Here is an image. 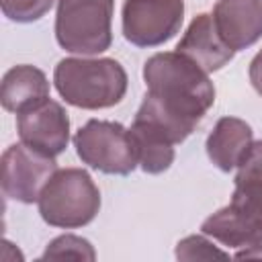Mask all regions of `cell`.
Wrapping results in <instances>:
<instances>
[{
  "instance_id": "1",
  "label": "cell",
  "mask_w": 262,
  "mask_h": 262,
  "mask_svg": "<svg viewBox=\"0 0 262 262\" xmlns=\"http://www.w3.org/2000/svg\"><path fill=\"white\" fill-rule=\"evenodd\" d=\"M143 80L145 96L192 129L215 102V86L209 74L178 51L151 55L143 66Z\"/></svg>"
},
{
  "instance_id": "2",
  "label": "cell",
  "mask_w": 262,
  "mask_h": 262,
  "mask_svg": "<svg viewBox=\"0 0 262 262\" xmlns=\"http://www.w3.org/2000/svg\"><path fill=\"white\" fill-rule=\"evenodd\" d=\"M59 96L78 108H108L127 92V74L111 57H66L55 66Z\"/></svg>"
},
{
  "instance_id": "3",
  "label": "cell",
  "mask_w": 262,
  "mask_h": 262,
  "mask_svg": "<svg viewBox=\"0 0 262 262\" xmlns=\"http://www.w3.org/2000/svg\"><path fill=\"white\" fill-rule=\"evenodd\" d=\"M39 213L45 223L61 229L88 225L100 209V192L82 168L57 170L39 196Z\"/></svg>"
},
{
  "instance_id": "4",
  "label": "cell",
  "mask_w": 262,
  "mask_h": 262,
  "mask_svg": "<svg viewBox=\"0 0 262 262\" xmlns=\"http://www.w3.org/2000/svg\"><path fill=\"white\" fill-rule=\"evenodd\" d=\"M115 0H57L55 39L72 53L96 55L111 47Z\"/></svg>"
},
{
  "instance_id": "5",
  "label": "cell",
  "mask_w": 262,
  "mask_h": 262,
  "mask_svg": "<svg viewBox=\"0 0 262 262\" xmlns=\"http://www.w3.org/2000/svg\"><path fill=\"white\" fill-rule=\"evenodd\" d=\"M74 147L84 164L104 174L125 176L139 166L131 131L121 123L90 119L76 131Z\"/></svg>"
},
{
  "instance_id": "6",
  "label": "cell",
  "mask_w": 262,
  "mask_h": 262,
  "mask_svg": "<svg viewBox=\"0 0 262 262\" xmlns=\"http://www.w3.org/2000/svg\"><path fill=\"white\" fill-rule=\"evenodd\" d=\"M201 229L229 248L262 242V184H235L231 201L207 217Z\"/></svg>"
},
{
  "instance_id": "7",
  "label": "cell",
  "mask_w": 262,
  "mask_h": 262,
  "mask_svg": "<svg viewBox=\"0 0 262 262\" xmlns=\"http://www.w3.org/2000/svg\"><path fill=\"white\" fill-rule=\"evenodd\" d=\"M57 172L53 156L14 143L6 147L0 162V186L8 199L18 203H37L49 178Z\"/></svg>"
},
{
  "instance_id": "8",
  "label": "cell",
  "mask_w": 262,
  "mask_h": 262,
  "mask_svg": "<svg viewBox=\"0 0 262 262\" xmlns=\"http://www.w3.org/2000/svg\"><path fill=\"white\" fill-rule=\"evenodd\" d=\"M184 18V0H125L123 35L137 47H156L172 39Z\"/></svg>"
},
{
  "instance_id": "9",
  "label": "cell",
  "mask_w": 262,
  "mask_h": 262,
  "mask_svg": "<svg viewBox=\"0 0 262 262\" xmlns=\"http://www.w3.org/2000/svg\"><path fill=\"white\" fill-rule=\"evenodd\" d=\"M16 129L23 143L47 156H59L70 141V119L63 106L51 98L16 115Z\"/></svg>"
},
{
  "instance_id": "10",
  "label": "cell",
  "mask_w": 262,
  "mask_h": 262,
  "mask_svg": "<svg viewBox=\"0 0 262 262\" xmlns=\"http://www.w3.org/2000/svg\"><path fill=\"white\" fill-rule=\"evenodd\" d=\"M213 23L233 49H246L262 37V0H217Z\"/></svg>"
},
{
  "instance_id": "11",
  "label": "cell",
  "mask_w": 262,
  "mask_h": 262,
  "mask_svg": "<svg viewBox=\"0 0 262 262\" xmlns=\"http://www.w3.org/2000/svg\"><path fill=\"white\" fill-rule=\"evenodd\" d=\"M176 51L186 55L207 74L221 70L235 53L221 39L211 14H199L196 18H192L186 33L178 41Z\"/></svg>"
},
{
  "instance_id": "12",
  "label": "cell",
  "mask_w": 262,
  "mask_h": 262,
  "mask_svg": "<svg viewBox=\"0 0 262 262\" xmlns=\"http://www.w3.org/2000/svg\"><path fill=\"white\" fill-rule=\"evenodd\" d=\"M252 127L237 117H223L217 121L207 137V156L223 172L237 168L252 145Z\"/></svg>"
},
{
  "instance_id": "13",
  "label": "cell",
  "mask_w": 262,
  "mask_h": 262,
  "mask_svg": "<svg viewBox=\"0 0 262 262\" xmlns=\"http://www.w3.org/2000/svg\"><path fill=\"white\" fill-rule=\"evenodd\" d=\"M49 98V82L45 74L35 66H14L10 68L0 86V102L10 113H23L37 102Z\"/></svg>"
},
{
  "instance_id": "14",
  "label": "cell",
  "mask_w": 262,
  "mask_h": 262,
  "mask_svg": "<svg viewBox=\"0 0 262 262\" xmlns=\"http://www.w3.org/2000/svg\"><path fill=\"white\" fill-rule=\"evenodd\" d=\"M135 149H137V162L143 172L147 174H160L170 168L174 162V145L168 143L166 139L158 137L156 133L143 129L141 125H131L129 127Z\"/></svg>"
},
{
  "instance_id": "15",
  "label": "cell",
  "mask_w": 262,
  "mask_h": 262,
  "mask_svg": "<svg viewBox=\"0 0 262 262\" xmlns=\"http://www.w3.org/2000/svg\"><path fill=\"white\" fill-rule=\"evenodd\" d=\"M94 258L96 254L90 242L72 233L55 237L41 256V260H94Z\"/></svg>"
},
{
  "instance_id": "16",
  "label": "cell",
  "mask_w": 262,
  "mask_h": 262,
  "mask_svg": "<svg viewBox=\"0 0 262 262\" xmlns=\"http://www.w3.org/2000/svg\"><path fill=\"white\" fill-rule=\"evenodd\" d=\"M2 12L14 23H33L49 12L53 0H0Z\"/></svg>"
},
{
  "instance_id": "17",
  "label": "cell",
  "mask_w": 262,
  "mask_h": 262,
  "mask_svg": "<svg viewBox=\"0 0 262 262\" xmlns=\"http://www.w3.org/2000/svg\"><path fill=\"white\" fill-rule=\"evenodd\" d=\"M176 258L180 260H213V258H227L225 252L215 248L203 235H188L176 246Z\"/></svg>"
},
{
  "instance_id": "18",
  "label": "cell",
  "mask_w": 262,
  "mask_h": 262,
  "mask_svg": "<svg viewBox=\"0 0 262 262\" xmlns=\"http://www.w3.org/2000/svg\"><path fill=\"white\" fill-rule=\"evenodd\" d=\"M262 184V141H252L250 149L237 164L235 184Z\"/></svg>"
},
{
  "instance_id": "19",
  "label": "cell",
  "mask_w": 262,
  "mask_h": 262,
  "mask_svg": "<svg viewBox=\"0 0 262 262\" xmlns=\"http://www.w3.org/2000/svg\"><path fill=\"white\" fill-rule=\"evenodd\" d=\"M250 82L258 94H262V49L254 55L250 63Z\"/></svg>"
},
{
  "instance_id": "20",
  "label": "cell",
  "mask_w": 262,
  "mask_h": 262,
  "mask_svg": "<svg viewBox=\"0 0 262 262\" xmlns=\"http://www.w3.org/2000/svg\"><path fill=\"white\" fill-rule=\"evenodd\" d=\"M235 258H262V242L246 246V250H239L235 254Z\"/></svg>"
}]
</instances>
